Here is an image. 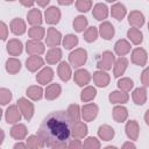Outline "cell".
<instances>
[{
  "mask_svg": "<svg viewBox=\"0 0 149 149\" xmlns=\"http://www.w3.org/2000/svg\"><path fill=\"white\" fill-rule=\"evenodd\" d=\"M142 80H143V84H144V85H149V69H147V70L143 72Z\"/></svg>",
  "mask_w": 149,
  "mask_h": 149,
  "instance_id": "44",
  "label": "cell"
},
{
  "mask_svg": "<svg viewBox=\"0 0 149 149\" xmlns=\"http://www.w3.org/2000/svg\"><path fill=\"white\" fill-rule=\"evenodd\" d=\"M26 135V128L22 125H17L15 127H13L12 129V136H14L15 139H22Z\"/></svg>",
  "mask_w": 149,
  "mask_h": 149,
  "instance_id": "20",
  "label": "cell"
},
{
  "mask_svg": "<svg viewBox=\"0 0 149 149\" xmlns=\"http://www.w3.org/2000/svg\"><path fill=\"white\" fill-rule=\"evenodd\" d=\"M115 50H116V52L119 55H123L129 50V45H128V43L126 41H119L116 43V45H115Z\"/></svg>",
  "mask_w": 149,
  "mask_h": 149,
  "instance_id": "24",
  "label": "cell"
},
{
  "mask_svg": "<svg viewBox=\"0 0 149 149\" xmlns=\"http://www.w3.org/2000/svg\"><path fill=\"white\" fill-rule=\"evenodd\" d=\"M17 102H19V106H20L21 111L23 112L26 119L29 120L31 118V115H33V105L29 101H27L26 99H20Z\"/></svg>",
  "mask_w": 149,
  "mask_h": 149,
  "instance_id": "3",
  "label": "cell"
},
{
  "mask_svg": "<svg viewBox=\"0 0 149 149\" xmlns=\"http://www.w3.org/2000/svg\"><path fill=\"white\" fill-rule=\"evenodd\" d=\"M94 16L98 19V20H101V19H105L106 15H107V8L105 5H97L95 8H94V12H93Z\"/></svg>",
  "mask_w": 149,
  "mask_h": 149,
  "instance_id": "11",
  "label": "cell"
},
{
  "mask_svg": "<svg viewBox=\"0 0 149 149\" xmlns=\"http://www.w3.org/2000/svg\"><path fill=\"white\" fill-rule=\"evenodd\" d=\"M119 86H120L121 88L129 90V88L133 86V83H132V80H129V79H122V80L119 81Z\"/></svg>",
  "mask_w": 149,
  "mask_h": 149,
  "instance_id": "41",
  "label": "cell"
},
{
  "mask_svg": "<svg viewBox=\"0 0 149 149\" xmlns=\"http://www.w3.org/2000/svg\"><path fill=\"white\" fill-rule=\"evenodd\" d=\"M77 37L76 36H73V35H69V36H66L65 37V40H64V45H65V48H68V49H70V48H72L76 43H77Z\"/></svg>",
  "mask_w": 149,
  "mask_h": 149,
  "instance_id": "35",
  "label": "cell"
},
{
  "mask_svg": "<svg viewBox=\"0 0 149 149\" xmlns=\"http://www.w3.org/2000/svg\"><path fill=\"white\" fill-rule=\"evenodd\" d=\"M112 62H113V55L111 52H105L102 56V59H101V62H99L98 66L104 68V69H109L112 65Z\"/></svg>",
  "mask_w": 149,
  "mask_h": 149,
  "instance_id": "8",
  "label": "cell"
},
{
  "mask_svg": "<svg viewBox=\"0 0 149 149\" xmlns=\"http://www.w3.org/2000/svg\"><path fill=\"white\" fill-rule=\"evenodd\" d=\"M21 2L24 5V6H31L33 5V0H21Z\"/></svg>",
  "mask_w": 149,
  "mask_h": 149,
  "instance_id": "45",
  "label": "cell"
},
{
  "mask_svg": "<svg viewBox=\"0 0 149 149\" xmlns=\"http://www.w3.org/2000/svg\"><path fill=\"white\" fill-rule=\"evenodd\" d=\"M126 115H127V113H126V109L125 108H122V107L114 108V118L118 121H122L126 118Z\"/></svg>",
  "mask_w": 149,
  "mask_h": 149,
  "instance_id": "33",
  "label": "cell"
},
{
  "mask_svg": "<svg viewBox=\"0 0 149 149\" xmlns=\"http://www.w3.org/2000/svg\"><path fill=\"white\" fill-rule=\"evenodd\" d=\"M27 94L33 98V99H40L42 97V90L40 87H30L29 90H27Z\"/></svg>",
  "mask_w": 149,
  "mask_h": 149,
  "instance_id": "28",
  "label": "cell"
},
{
  "mask_svg": "<svg viewBox=\"0 0 149 149\" xmlns=\"http://www.w3.org/2000/svg\"><path fill=\"white\" fill-rule=\"evenodd\" d=\"M100 30H101V35L105 37V38H111L112 37V35H113V33H114V30H113V27L109 24V23H104V24H101V27H100Z\"/></svg>",
  "mask_w": 149,
  "mask_h": 149,
  "instance_id": "15",
  "label": "cell"
},
{
  "mask_svg": "<svg viewBox=\"0 0 149 149\" xmlns=\"http://www.w3.org/2000/svg\"><path fill=\"white\" fill-rule=\"evenodd\" d=\"M128 36H129V38H132V41L134 43H140L142 41V34L137 29H130L128 31Z\"/></svg>",
  "mask_w": 149,
  "mask_h": 149,
  "instance_id": "25",
  "label": "cell"
},
{
  "mask_svg": "<svg viewBox=\"0 0 149 149\" xmlns=\"http://www.w3.org/2000/svg\"><path fill=\"white\" fill-rule=\"evenodd\" d=\"M29 34H30V36L34 37V38H41V37L43 36V29L35 27V28H33V29L29 31Z\"/></svg>",
  "mask_w": 149,
  "mask_h": 149,
  "instance_id": "38",
  "label": "cell"
},
{
  "mask_svg": "<svg viewBox=\"0 0 149 149\" xmlns=\"http://www.w3.org/2000/svg\"><path fill=\"white\" fill-rule=\"evenodd\" d=\"M125 13H126V9H125V7H123L122 5H115V6L112 8V14H113V16H115L118 20H121V19L123 17Z\"/></svg>",
  "mask_w": 149,
  "mask_h": 149,
  "instance_id": "21",
  "label": "cell"
},
{
  "mask_svg": "<svg viewBox=\"0 0 149 149\" xmlns=\"http://www.w3.org/2000/svg\"><path fill=\"white\" fill-rule=\"evenodd\" d=\"M133 61L136 63V64H140L142 65L144 62H146V52L141 49H137L134 51V55H133Z\"/></svg>",
  "mask_w": 149,
  "mask_h": 149,
  "instance_id": "12",
  "label": "cell"
},
{
  "mask_svg": "<svg viewBox=\"0 0 149 149\" xmlns=\"http://www.w3.org/2000/svg\"><path fill=\"white\" fill-rule=\"evenodd\" d=\"M129 22L135 24V26H142L143 23V16L139 13H133L130 16H129Z\"/></svg>",
  "mask_w": 149,
  "mask_h": 149,
  "instance_id": "29",
  "label": "cell"
},
{
  "mask_svg": "<svg viewBox=\"0 0 149 149\" xmlns=\"http://www.w3.org/2000/svg\"><path fill=\"white\" fill-rule=\"evenodd\" d=\"M90 79V76H88V72L85 71V70H79L74 73V80L78 83V85H84Z\"/></svg>",
  "mask_w": 149,
  "mask_h": 149,
  "instance_id": "5",
  "label": "cell"
},
{
  "mask_svg": "<svg viewBox=\"0 0 149 149\" xmlns=\"http://www.w3.org/2000/svg\"><path fill=\"white\" fill-rule=\"evenodd\" d=\"M7 47H8V48H7V49H8V52H10V54H13V55H17V54H20L21 50H22L21 43L17 42V41H10Z\"/></svg>",
  "mask_w": 149,
  "mask_h": 149,
  "instance_id": "16",
  "label": "cell"
},
{
  "mask_svg": "<svg viewBox=\"0 0 149 149\" xmlns=\"http://www.w3.org/2000/svg\"><path fill=\"white\" fill-rule=\"evenodd\" d=\"M12 30L14 34H22L24 31V23L20 19L14 20L12 22Z\"/></svg>",
  "mask_w": 149,
  "mask_h": 149,
  "instance_id": "14",
  "label": "cell"
},
{
  "mask_svg": "<svg viewBox=\"0 0 149 149\" xmlns=\"http://www.w3.org/2000/svg\"><path fill=\"white\" fill-rule=\"evenodd\" d=\"M59 91H61V87H59L58 85L54 84V85H51V86H49V87H48L45 95H47V98H48V99H54V98L58 97Z\"/></svg>",
  "mask_w": 149,
  "mask_h": 149,
  "instance_id": "17",
  "label": "cell"
},
{
  "mask_svg": "<svg viewBox=\"0 0 149 149\" xmlns=\"http://www.w3.org/2000/svg\"><path fill=\"white\" fill-rule=\"evenodd\" d=\"M95 38H97V30H95V28L93 27V28H91V29L85 34V40L88 41V42H92V41H94Z\"/></svg>",
  "mask_w": 149,
  "mask_h": 149,
  "instance_id": "36",
  "label": "cell"
},
{
  "mask_svg": "<svg viewBox=\"0 0 149 149\" xmlns=\"http://www.w3.org/2000/svg\"><path fill=\"white\" fill-rule=\"evenodd\" d=\"M94 80L99 86H106L108 83V76L102 72H97L94 74Z\"/></svg>",
  "mask_w": 149,
  "mask_h": 149,
  "instance_id": "19",
  "label": "cell"
},
{
  "mask_svg": "<svg viewBox=\"0 0 149 149\" xmlns=\"http://www.w3.org/2000/svg\"><path fill=\"white\" fill-rule=\"evenodd\" d=\"M95 114H97V107H95V106L90 105V106L84 107V109H83V115H84V118L87 119V120H91L92 118H94Z\"/></svg>",
  "mask_w": 149,
  "mask_h": 149,
  "instance_id": "18",
  "label": "cell"
},
{
  "mask_svg": "<svg viewBox=\"0 0 149 149\" xmlns=\"http://www.w3.org/2000/svg\"><path fill=\"white\" fill-rule=\"evenodd\" d=\"M144 93H146V92H144L143 88H137V90H135V92H134V100L136 101V104L142 105V104L144 102V100H146V94H144Z\"/></svg>",
  "mask_w": 149,
  "mask_h": 149,
  "instance_id": "23",
  "label": "cell"
},
{
  "mask_svg": "<svg viewBox=\"0 0 149 149\" xmlns=\"http://www.w3.org/2000/svg\"><path fill=\"white\" fill-rule=\"evenodd\" d=\"M28 19L30 23H40L41 22V14L38 10L34 9L28 14Z\"/></svg>",
  "mask_w": 149,
  "mask_h": 149,
  "instance_id": "32",
  "label": "cell"
},
{
  "mask_svg": "<svg viewBox=\"0 0 149 149\" xmlns=\"http://www.w3.org/2000/svg\"><path fill=\"white\" fill-rule=\"evenodd\" d=\"M109 98L112 101H126L127 100V95L126 94L119 95V92H113V94H111Z\"/></svg>",
  "mask_w": 149,
  "mask_h": 149,
  "instance_id": "40",
  "label": "cell"
},
{
  "mask_svg": "<svg viewBox=\"0 0 149 149\" xmlns=\"http://www.w3.org/2000/svg\"><path fill=\"white\" fill-rule=\"evenodd\" d=\"M9 1H13V0H9Z\"/></svg>",
  "mask_w": 149,
  "mask_h": 149,
  "instance_id": "50",
  "label": "cell"
},
{
  "mask_svg": "<svg viewBox=\"0 0 149 149\" xmlns=\"http://www.w3.org/2000/svg\"><path fill=\"white\" fill-rule=\"evenodd\" d=\"M1 92H2L1 104H2V105H5V104H7V101H8V100H10V92H9V91H7V90H2Z\"/></svg>",
  "mask_w": 149,
  "mask_h": 149,
  "instance_id": "43",
  "label": "cell"
},
{
  "mask_svg": "<svg viewBox=\"0 0 149 149\" xmlns=\"http://www.w3.org/2000/svg\"><path fill=\"white\" fill-rule=\"evenodd\" d=\"M99 134H100L101 137H104V139H106V140H109V139L113 136V129H111L109 127H107V132H102V129H100Z\"/></svg>",
  "mask_w": 149,
  "mask_h": 149,
  "instance_id": "42",
  "label": "cell"
},
{
  "mask_svg": "<svg viewBox=\"0 0 149 149\" xmlns=\"http://www.w3.org/2000/svg\"><path fill=\"white\" fill-rule=\"evenodd\" d=\"M72 133V118L69 113L57 111L48 114L38 129V136L49 147H65Z\"/></svg>",
  "mask_w": 149,
  "mask_h": 149,
  "instance_id": "1",
  "label": "cell"
},
{
  "mask_svg": "<svg viewBox=\"0 0 149 149\" xmlns=\"http://www.w3.org/2000/svg\"><path fill=\"white\" fill-rule=\"evenodd\" d=\"M73 134L77 135V136H83L86 134V126L84 125H77V127L73 129Z\"/></svg>",
  "mask_w": 149,
  "mask_h": 149,
  "instance_id": "39",
  "label": "cell"
},
{
  "mask_svg": "<svg viewBox=\"0 0 149 149\" xmlns=\"http://www.w3.org/2000/svg\"><path fill=\"white\" fill-rule=\"evenodd\" d=\"M59 37H61V35H59L58 31H56V30H54V29H50V30H49V37H48L47 42H48V44H50V45L58 44V43H59Z\"/></svg>",
  "mask_w": 149,
  "mask_h": 149,
  "instance_id": "13",
  "label": "cell"
},
{
  "mask_svg": "<svg viewBox=\"0 0 149 149\" xmlns=\"http://www.w3.org/2000/svg\"><path fill=\"white\" fill-rule=\"evenodd\" d=\"M107 1H114V0H107Z\"/></svg>",
  "mask_w": 149,
  "mask_h": 149,
  "instance_id": "49",
  "label": "cell"
},
{
  "mask_svg": "<svg viewBox=\"0 0 149 149\" xmlns=\"http://www.w3.org/2000/svg\"><path fill=\"white\" fill-rule=\"evenodd\" d=\"M27 51L31 55H35V54H41L43 51V45L38 42H28L27 43Z\"/></svg>",
  "mask_w": 149,
  "mask_h": 149,
  "instance_id": "6",
  "label": "cell"
},
{
  "mask_svg": "<svg viewBox=\"0 0 149 149\" xmlns=\"http://www.w3.org/2000/svg\"><path fill=\"white\" fill-rule=\"evenodd\" d=\"M146 120H147V123L149 125V111H148V113H147V115H146Z\"/></svg>",
  "mask_w": 149,
  "mask_h": 149,
  "instance_id": "48",
  "label": "cell"
},
{
  "mask_svg": "<svg viewBox=\"0 0 149 149\" xmlns=\"http://www.w3.org/2000/svg\"><path fill=\"white\" fill-rule=\"evenodd\" d=\"M86 23H87L86 17H83V16H78V17L74 20V22H73L74 28H76V30H78V31H81V30L84 29V27L86 26Z\"/></svg>",
  "mask_w": 149,
  "mask_h": 149,
  "instance_id": "30",
  "label": "cell"
},
{
  "mask_svg": "<svg viewBox=\"0 0 149 149\" xmlns=\"http://www.w3.org/2000/svg\"><path fill=\"white\" fill-rule=\"evenodd\" d=\"M7 70L12 73H15L16 71L20 70V62L15 61V59H9L7 61Z\"/></svg>",
  "mask_w": 149,
  "mask_h": 149,
  "instance_id": "27",
  "label": "cell"
},
{
  "mask_svg": "<svg viewBox=\"0 0 149 149\" xmlns=\"http://www.w3.org/2000/svg\"><path fill=\"white\" fill-rule=\"evenodd\" d=\"M59 58H61V50H59V49H54V50H51V51L48 54V57H47V59H48L49 63H55V62L58 61Z\"/></svg>",
  "mask_w": 149,
  "mask_h": 149,
  "instance_id": "26",
  "label": "cell"
},
{
  "mask_svg": "<svg viewBox=\"0 0 149 149\" xmlns=\"http://www.w3.org/2000/svg\"><path fill=\"white\" fill-rule=\"evenodd\" d=\"M37 2H38L41 6H44L45 3H48V2H49V0H37Z\"/></svg>",
  "mask_w": 149,
  "mask_h": 149,
  "instance_id": "47",
  "label": "cell"
},
{
  "mask_svg": "<svg viewBox=\"0 0 149 149\" xmlns=\"http://www.w3.org/2000/svg\"><path fill=\"white\" fill-rule=\"evenodd\" d=\"M90 5H91V3H90L88 0H78V2H77V7H78V9H79V10H84V12L88 10Z\"/></svg>",
  "mask_w": 149,
  "mask_h": 149,
  "instance_id": "37",
  "label": "cell"
},
{
  "mask_svg": "<svg viewBox=\"0 0 149 149\" xmlns=\"http://www.w3.org/2000/svg\"><path fill=\"white\" fill-rule=\"evenodd\" d=\"M45 16H47V21H48L49 23H55V22H58L59 12H58L57 8L51 7V8H49V9L45 12Z\"/></svg>",
  "mask_w": 149,
  "mask_h": 149,
  "instance_id": "4",
  "label": "cell"
},
{
  "mask_svg": "<svg viewBox=\"0 0 149 149\" xmlns=\"http://www.w3.org/2000/svg\"><path fill=\"white\" fill-rule=\"evenodd\" d=\"M127 65V59L126 58H120L118 62H116V68H115V76H120V73L123 72L125 68Z\"/></svg>",
  "mask_w": 149,
  "mask_h": 149,
  "instance_id": "31",
  "label": "cell"
},
{
  "mask_svg": "<svg viewBox=\"0 0 149 149\" xmlns=\"http://www.w3.org/2000/svg\"><path fill=\"white\" fill-rule=\"evenodd\" d=\"M59 1V3H62V5H68V3H71L72 2V0H58Z\"/></svg>",
  "mask_w": 149,
  "mask_h": 149,
  "instance_id": "46",
  "label": "cell"
},
{
  "mask_svg": "<svg viewBox=\"0 0 149 149\" xmlns=\"http://www.w3.org/2000/svg\"><path fill=\"white\" fill-rule=\"evenodd\" d=\"M42 59L37 56H33L30 57L28 61H27V68L30 70V71H35L37 68H40L42 65Z\"/></svg>",
  "mask_w": 149,
  "mask_h": 149,
  "instance_id": "7",
  "label": "cell"
},
{
  "mask_svg": "<svg viewBox=\"0 0 149 149\" xmlns=\"http://www.w3.org/2000/svg\"><path fill=\"white\" fill-rule=\"evenodd\" d=\"M94 95H95V90L92 88V87H87L85 91H83L81 99H83V100H90V99H92Z\"/></svg>",
  "mask_w": 149,
  "mask_h": 149,
  "instance_id": "34",
  "label": "cell"
},
{
  "mask_svg": "<svg viewBox=\"0 0 149 149\" xmlns=\"http://www.w3.org/2000/svg\"><path fill=\"white\" fill-rule=\"evenodd\" d=\"M59 76L63 80H68L70 78V69L65 62H63L59 65Z\"/></svg>",
  "mask_w": 149,
  "mask_h": 149,
  "instance_id": "22",
  "label": "cell"
},
{
  "mask_svg": "<svg viewBox=\"0 0 149 149\" xmlns=\"http://www.w3.org/2000/svg\"><path fill=\"white\" fill-rule=\"evenodd\" d=\"M51 78H52V70H51V69H49V68L44 69V70H43V71L37 76V80H38L40 83H42V84H44V83L49 81Z\"/></svg>",
  "mask_w": 149,
  "mask_h": 149,
  "instance_id": "10",
  "label": "cell"
},
{
  "mask_svg": "<svg viewBox=\"0 0 149 149\" xmlns=\"http://www.w3.org/2000/svg\"><path fill=\"white\" fill-rule=\"evenodd\" d=\"M70 61L76 65L79 66L86 61V52L83 50H77L76 52H72L70 56Z\"/></svg>",
  "mask_w": 149,
  "mask_h": 149,
  "instance_id": "2",
  "label": "cell"
},
{
  "mask_svg": "<svg viewBox=\"0 0 149 149\" xmlns=\"http://www.w3.org/2000/svg\"><path fill=\"white\" fill-rule=\"evenodd\" d=\"M6 118H7V122H15V121L20 120V114H19V112L16 111V107H14V106L9 107V108L7 109V115H6Z\"/></svg>",
  "mask_w": 149,
  "mask_h": 149,
  "instance_id": "9",
  "label": "cell"
}]
</instances>
